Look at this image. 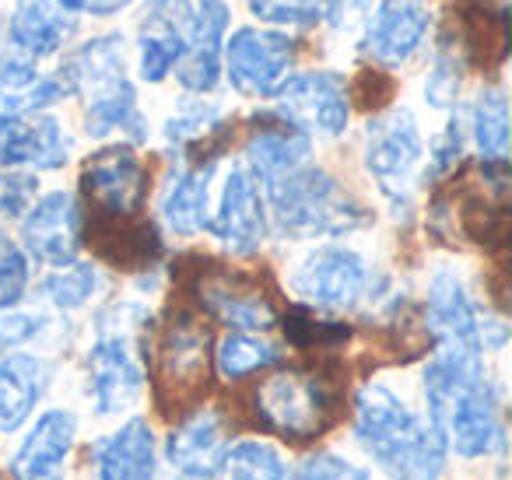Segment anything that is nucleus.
<instances>
[{"instance_id": "20e7f679", "label": "nucleus", "mask_w": 512, "mask_h": 480, "mask_svg": "<svg viewBox=\"0 0 512 480\" xmlns=\"http://www.w3.org/2000/svg\"><path fill=\"white\" fill-rule=\"evenodd\" d=\"M148 312L134 302L113 305L95 319V340L88 347V396L99 417L130 410L144 393V361L134 333Z\"/></svg>"}, {"instance_id": "37998d69", "label": "nucleus", "mask_w": 512, "mask_h": 480, "mask_svg": "<svg viewBox=\"0 0 512 480\" xmlns=\"http://www.w3.org/2000/svg\"><path fill=\"white\" fill-rule=\"evenodd\" d=\"M183 480H186V477H183Z\"/></svg>"}, {"instance_id": "ea45409f", "label": "nucleus", "mask_w": 512, "mask_h": 480, "mask_svg": "<svg viewBox=\"0 0 512 480\" xmlns=\"http://www.w3.org/2000/svg\"><path fill=\"white\" fill-rule=\"evenodd\" d=\"M46 326L43 316H32V312H18V309H4L0 312V351H8L15 344L32 340L39 330Z\"/></svg>"}, {"instance_id": "c9c22d12", "label": "nucleus", "mask_w": 512, "mask_h": 480, "mask_svg": "<svg viewBox=\"0 0 512 480\" xmlns=\"http://www.w3.org/2000/svg\"><path fill=\"white\" fill-rule=\"evenodd\" d=\"M29 284H32V267L25 249H18L15 242H4V249H0V312L15 309L29 295Z\"/></svg>"}, {"instance_id": "aec40b11", "label": "nucleus", "mask_w": 512, "mask_h": 480, "mask_svg": "<svg viewBox=\"0 0 512 480\" xmlns=\"http://www.w3.org/2000/svg\"><path fill=\"white\" fill-rule=\"evenodd\" d=\"M214 172H218L214 158H207L204 165H179V169H172L169 183H165L162 197H158V221L172 235L190 239V235L204 232Z\"/></svg>"}, {"instance_id": "1a4fd4ad", "label": "nucleus", "mask_w": 512, "mask_h": 480, "mask_svg": "<svg viewBox=\"0 0 512 480\" xmlns=\"http://www.w3.org/2000/svg\"><path fill=\"white\" fill-rule=\"evenodd\" d=\"M292 291L309 309L344 312L372 295V270L355 249L320 246L295 263Z\"/></svg>"}, {"instance_id": "c85d7f7f", "label": "nucleus", "mask_w": 512, "mask_h": 480, "mask_svg": "<svg viewBox=\"0 0 512 480\" xmlns=\"http://www.w3.org/2000/svg\"><path fill=\"white\" fill-rule=\"evenodd\" d=\"M183 57V36H179L176 18L169 15H148L137 36V74L148 85H162L176 71Z\"/></svg>"}, {"instance_id": "79ce46f5", "label": "nucleus", "mask_w": 512, "mask_h": 480, "mask_svg": "<svg viewBox=\"0 0 512 480\" xmlns=\"http://www.w3.org/2000/svg\"><path fill=\"white\" fill-rule=\"evenodd\" d=\"M151 4V15H169V18H176V11L183 8L186 0H148Z\"/></svg>"}, {"instance_id": "6ab92c4d", "label": "nucleus", "mask_w": 512, "mask_h": 480, "mask_svg": "<svg viewBox=\"0 0 512 480\" xmlns=\"http://www.w3.org/2000/svg\"><path fill=\"white\" fill-rule=\"evenodd\" d=\"M74 36V15H67L57 0H15L4 29V43L25 60L57 57Z\"/></svg>"}, {"instance_id": "cd10ccee", "label": "nucleus", "mask_w": 512, "mask_h": 480, "mask_svg": "<svg viewBox=\"0 0 512 480\" xmlns=\"http://www.w3.org/2000/svg\"><path fill=\"white\" fill-rule=\"evenodd\" d=\"M470 137L477 144L481 165L509 162V99L502 88H481L470 109Z\"/></svg>"}, {"instance_id": "4468645a", "label": "nucleus", "mask_w": 512, "mask_h": 480, "mask_svg": "<svg viewBox=\"0 0 512 480\" xmlns=\"http://www.w3.org/2000/svg\"><path fill=\"white\" fill-rule=\"evenodd\" d=\"M81 190L106 218H130L148 197V169L130 144H106L81 169Z\"/></svg>"}, {"instance_id": "ddd939ff", "label": "nucleus", "mask_w": 512, "mask_h": 480, "mask_svg": "<svg viewBox=\"0 0 512 480\" xmlns=\"http://www.w3.org/2000/svg\"><path fill=\"white\" fill-rule=\"evenodd\" d=\"M432 32L428 0H379L362 32V53L376 67H404L421 53Z\"/></svg>"}, {"instance_id": "e433bc0d", "label": "nucleus", "mask_w": 512, "mask_h": 480, "mask_svg": "<svg viewBox=\"0 0 512 480\" xmlns=\"http://www.w3.org/2000/svg\"><path fill=\"white\" fill-rule=\"evenodd\" d=\"M295 480H372V477H369V470L351 463L348 456H337V452H313V456L302 459Z\"/></svg>"}, {"instance_id": "7c9ffc66", "label": "nucleus", "mask_w": 512, "mask_h": 480, "mask_svg": "<svg viewBox=\"0 0 512 480\" xmlns=\"http://www.w3.org/2000/svg\"><path fill=\"white\" fill-rule=\"evenodd\" d=\"M218 473L221 480H295V470L285 463V456L256 438L228 445Z\"/></svg>"}, {"instance_id": "473e14b6", "label": "nucleus", "mask_w": 512, "mask_h": 480, "mask_svg": "<svg viewBox=\"0 0 512 480\" xmlns=\"http://www.w3.org/2000/svg\"><path fill=\"white\" fill-rule=\"evenodd\" d=\"M341 0H249L253 18L274 29H316L323 25Z\"/></svg>"}, {"instance_id": "393cba45", "label": "nucleus", "mask_w": 512, "mask_h": 480, "mask_svg": "<svg viewBox=\"0 0 512 480\" xmlns=\"http://www.w3.org/2000/svg\"><path fill=\"white\" fill-rule=\"evenodd\" d=\"M95 473L99 480H155L158 452L151 424L144 417H130L102 438L95 449Z\"/></svg>"}, {"instance_id": "f3484780", "label": "nucleus", "mask_w": 512, "mask_h": 480, "mask_svg": "<svg viewBox=\"0 0 512 480\" xmlns=\"http://www.w3.org/2000/svg\"><path fill=\"white\" fill-rule=\"evenodd\" d=\"M71 137L57 116L0 113V169H64Z\"/></svg>"}, {"instance_id": "a19ab883", "label": "nucleus", "mask_w": 512, "mask_h": 480, "mask_svg": "<svg viewBox=\"0 0 512 480\" xmlns=\"http://www.w3.org/2000/svg\"><path fill=\"white\" fill-rule=\"evenodd\" d=\"M67 15H92V18H113L127 11L134 0H57Z\"/></svg>"}, {"instance_id": "7ed1b4c3", "label": "nucleus", "mask_w": 512, "mask_h": 480, "mask_svg": "<svg viewBox=\"0 0 512 480\" xmlns=\"http://www.w3.org/2000/svg\"><path fill=\"white\" fill-rule=\"evenodd\" d=\"M267 211L271 225L285 239H337L351 235L372 221V214L316 165H299L288 176L267 183Z\"/></svg>"}, {"instance_id": "f03ea898", "label": "nucleus", "mask_w": 512, "mask_h": 480, "mask_svg": "<svg viewBox=\"0 0 512 480\" xmlns=\"http://www.w3.org/2000/svg\"><path fill=\"white\" fill-rule=\"evenodd\" d=\"M127 46L120 32L85 39L60 67L67 92L85 99V130L95 141L120 137L127 144L148 141V120L137 102V88L127 74Z\"/></svg>"}, {"instance_id": "423d86ee", "label": "nucleus", "mask_w": 512, "mask_h": 480, "mask_svg": "<svg viewBox=\"0 0 512 480\" xmlns=\"http://www.w3.org/2000/svg\"><path fill=\"white\" fill-rule=\"evenodd\" d=\"M299 57L295 36L281 29H239L225 39L221 50V74L228 85L246 99H274L281 85L288 81Z\"/></svg>"}, {"instance_id": "a211bd4d", "label": "nucleus", "mask_w": 512, "mask_h": 480, "mask_svg": "<svg viewBox=\"0 0 512 480\" xmlns=\"http://www.w3.org/2000/svg\"><path fill=\"white\" fill-rule=\"evenodd\" d=\"M74 438H78V417L71 410H46L18 445L15 459H11V477L64 480V466L74 449Z\"/></svg>"}, {"instance_id": "a878e982", "label": "nucleus", "mask_w": 512, "mask_h": 480, "mask_svg": "<svg viewBox=\"0 0 512 480\" xmlns=\"http://www.w3.org/2000/svg\"><path fill=\"white\" fill-rule=\"evenodd\" d=\"M200 305L232 330L260 333L278 323V312L267 295L239 281H200Z\"/></svg>"}, {"instance_id": "6e6552de", "label": "nucleus", "mask_w": 512, "mask_h": 480, "mask_svg": "<svg viewBox=\"0 0 512 480\" xmlns=\"http://www.w3.org/2000/svg\"><path fill=\"white\" fill-rule=\"evenodd\" d=\"M274 116L306 137H341L351 123L348 81L327 67L288 74L285 85L274 92Z\"/></svg>"}, {"instance_id": "2f4dec72", "label": "nucleus", "mask_w": 512, "mask_h": 480, "mask_svg": "<svg viewBox=\"0 0 512 480\" xmlns=\"http://www.w3.org/2000/svg\"><path fill=\"white\" fill-rule=\"evenodd\" d=\"M102 288V277L92 263H67V267H53V274L43 281V295L50 305H57L60 312L85 309Z\"/></svg>"}, {"instance_id": "412c9836", "label": "nucleus", "mask_w": 512, "mask_h": 480, "mask_svg": "<svg viewBox=\"0 0 512 480\" xmlns=\"http://www.w3.org/2000/svg\"><path fill=\"white\" fill-rule=\"evenodd\" d=\"M67 85L60 74H43L36 60L18 57L0 39V113L11 116H36L43 109L67 99Z\"/></svg>"}, {"instance_id": "39448f33", "label": "nucleus", "mask_w": 512, "mask_h": 480, "mask_svg": "<svg viewBox=\"0 0 512 480\" xmlns=\"http://www.w3.org/2000/svg\"><path fill=\"white\" fill-rule=\"evenodd\" d=\"M425 162V137L411 109L397 106L372 116L365 127V169L393 211H407Z\"/></svg>"}, {"instance_id": "f8f14e48", "label": "nucleus", "mask_w": 512, "mask_h": 480, "mask_svg": "<svg viewBox=\"0 0 512 480\" xmlns=\"http://www.w3.org/2000/svg\"><path fill=\"white\" fill-rule=\"evenodd\" d=\"M256 410L292 442H309L330 424V389L316 375L278 372L256 389Z\"/></svg>"}, {"instance_id": "f257e3e1", "label": "nucleus", "mask_w": 512, "mask_h": 480, "mask_svg": "<svg viewBox=\"0 0 512 480\" xmlns=\"http://www.w3.org/2000/svg\"><path fill=\"white\" fill-rule=\"evenodd\" d=\"M355 438L390 480H439L446 470L449 449L442 431L383 382L358 389Z\"/></svg>"}, {"instance_id": "4be33fe9", "label": "nucleus", "mask_w": 512, "mask_h": 480, "mask_svg": "<svg viewBox=\"0 0 512 480\" xmlns=\"http://www.w3.org/2000/svg\"><path fill=\"white\" fill-rule=\"evenodd\" d=\"M228 452V431L214 410L186 417L165 442L169 463L183 473L186 480H207L221 470V459Z\"/></svg>"}, {"instance_id": "dca6fc26", "label": "nucleus", "mask_w": 512, "mask_h": 480, "mask_svg": "<svg viewBox=\"0 0 512 480\" xmlns=\"http://www.w3.org/2000/svg\"><path fill=\"white\" fill-rule=\"evenodd\" d=\"M435 428L446 438V449H453L463 459H481L491 452L505 449L502 428V396L495 382H481L470 393H463L446 414L439 417Z\"/></svg>"}, {"instance_id": "bb28decb", "label": "nucleus", "mask_w": 512, "mask_h": 480, "mask_svg": "<svg viewBox=\"0 0 512 480\" xmlns=\"http://www.w3.org/2000/svg\"><path fill=\"white\" fill-rule=\"evenodd\" d=\"M158 368L162 375L179 389H197L207 379V330L197 326L193 319H176L162 340V354H158Z\"/></svg>"}, {"instance_id": "c756f323", "label": "nucleus", "mask_w": 512, "mask_h": 480, "mask_svg": "<svg viewBox=\"0 0 512 480\" xmlns=\"http://www.w3.org/2000/svg\"><path fill=\"white\" fill-rule=\"evenodd\" d=\"M281 361V347L274 340L260 337V333H246V330H232L221 337L218 351H214V365H218L221 379L239 382L253 372H264V368L278 365Z\"/></svg>"}, {"instance_id": "4c0bfd02", "label": "nucleus", "mask_w": 512, "mask_h": 480, "mask_svg": "<svg viewBox=\"0 0 512 480\" xmlns=\"http://www.w3.org/2000/svg\"><path fill=\"white\" fill-rule=\"evenodd\" d=\"M39 193V179L18 169H0V218H22Z\"/></svg>"}, {"instance_id": "58836bf2", "label": "nucleus", "mask_w": 512, "mask_h": 480, "mask_svg": "<svg viewBox=\"0 0 512 480\" xmlns=\"http://www.w3.org/2000/svg\"><path fill=\"white\" fill-rule=\"evenodd\" d=\"M460 158H463V123L453 116V120L446 123V130L432 141V148H428V172L425 176H432V179L446 176V172L456 169Z\"/></svg>"}, {"instance_id": "9b49d317", "label": "nucleus", "mask_w": 512, "mask_h": 480, "mask_svg": "<svg viewBox=\"0 0 512 480\" xmlns=\"http://www.w3.org/2000/svg\"><path fill=\"white\" fill-rule=\"evenodd\" d=\"M207 232L218 239V246L232 256L260 253L267 239V204L256 176L246 165H232L221 179V190L214 207H207Z\"/></svg>"}, {"instance_id": "9d476101", "label": "nucleus", "mask_w": 512, "mask_h": 480, "mask_svg": "<svg viewBox=\"0 0 512 480\" xmlns=\"http://www.w3.org/2000/svg\"><path fill=\"white\" fill-rule=\"evenodd\" d=\"M183 57L176 64V81L190 95H207L221 81V50H225L232 8L225 0H186L176 11Z\"/></svg>"}, {"instance_id": "0eeeda50", "label": "nucleus", "mask_w": 512, "mask_h": 480, "mask_svg": "<svg viewBox=\"0 0 512 480\" xmlns=\"http://www.w3.org/2000/svg\"><path fill=\"white\" fill-rule=\"evenodd\" d=\"M425 326L439 344L474 347V351H498L509 340L505 319L477 309L467 284L453 270H435L428 281Z\"/></svg>"}, {"instance_id": "5701e85b", "label": "nucleus", "mask_w": 512, "mask_h": 480, "mask_svg": "<svg viewBox=\"0 0 512 480\" xmlns=\"http://www.w3.org/2000/svg\"><path fill=\"white\" fill-rule=\"evenodd\" d=\"M256 120H264V123H256L246 141V169L256 176V183L267 186L309 162L313 137L295 130L292 123H285L281 116H256Z\"/></svg>"}, {"instance_id": "b1692460", "label": "nucleus", "mask_w": 512, "mask_h": 480, "mask_svg": "<svg viewBox=\"0 0 512 480\" xmlns=\"http://www.w3.org/2000/svg\"><path fill=\"white\" fill-rule=\"evenodd\" d=\"M53 379L46 358L29 351H8L0 358V431H18L39 407Z\"/></svg>"}, {"instance_id": "72a5a7b5", "label": "nucleus", "mask_w": 512, "mask_h": 480, "mask_svg": "<svg viewBox=\"0 0 512 480\" xmlns=\"http://www.w3.org/2000/svg\"><path fill=\"white\" fill-rule=\"evenodd\" d=\"M460 85H463V50L456 43L442 39L425 78V102L432 109H453L456 99H460Z\"/></svg>"}, {"instance_id": "2eb2a0df", "label": "nucleus", "mask_w": 512, "mask_h": 480, "mask_svg": "<svg viewBox=\"0 0 512 480\" xmlns=\"http://www.w3.org/2000/svg\"><path fill=\"white\" fill-rule=\"evenodd\" d=\"M25 256L46 267H67L81 253V207L71 193L53 190L22 214Z\"/></svg>"}, {"instance_id": "f704fd0d", "label": "nucleus", "mask_w": 512, "mask_h": 480, "mask_svg": "<svg viewBox=\"0 0 512 480\" xmlns=\"http://www.w3.org/2000/svg\"><path fill=\"white\" fill-rule=\"evenodd\" d=\"M218 127H221V106L193 102V106L169 116V123H165V141H169L172 151H186L190 144L207 141Z\"/></svg>"}]
</instances>
